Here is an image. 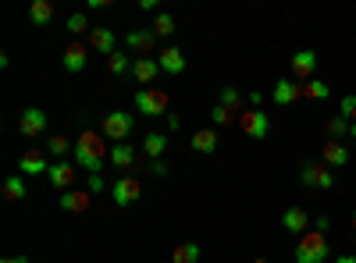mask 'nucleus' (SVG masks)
Instances as JSON below:
<instances>
[{
	"mask_svg": "<svg viewBox=\"0 0 356 263\" xmlns=\"http://www.w3.org/2000/svg\"><path fill=\"white\" fill-rule=\"evenodd\" d=\"M72 153H75V164H79L86 174H100L104 164L111 160L107 142H104V132H93V128H86V132L79 135V142H75Z\"/></svg>",
	"mask_w": 356,
	"mask_h": 263,
	"instance_id": "f257e3e1",
	"label": "nucleus"
},
{
	"mask_svg": "<svg viewBox=\"0 0 356 263\" xmlns=\"http://www.w3.org/2000/svg\"><path fill=\"white\" fill-rule=\"evenodd\" d=\"M332 256V246L324 239V231L310 228L307 235H300V246H296V263H324Z\"/></svg>",
	"mask_w": 356,
	"mask_h": 263,
	"instance_id": "f03ea898",
	"label": "nucleus"
},
{
	"mask_svg": "<svg viewBox=\"0 0 356 263\" xmlns=\"http://www.w3.org/2000/svg\"><path fill=\"white\" fill-rule=\"evenodd\" d=\"M100 132H104V139L129 142V139H132V132H136V118H132V114H125V110H111V114H104Z\"/></svg>",
	"mask_w": 356,
	"mask_h": 263,
	"instance_id": "7ed1b4c3",
	"label": "nucleus"
},
{
	"mask_svg": "<svg viewBox=\"0 0 356 263\" xmlns=\"http://www.w3.org/2000/svg\"><path fill=\"white\" fill-rule=\"evenodd\" d=\"M168 93L164 90H154V85H150V90H139L136 93V110L139 114H146V118H161V114L168 110Z\"/></svg>",
	"mask_w": 356,
	"mask_h": 263,
	"instance_id": "20e7f679",
	"label": "nucleus"
},
{
	"mask_svg": "<svg viewBox=\"0 0 356 263\" xmlns=\"http://www.w3.org/2000/svg\"><path fill=\"white\" fill-rule=\"evenodd\" d=\"M300 182L307 185V189H332L335 185V171L328 167V164H317V160H310V164H303V171H300Z\"/></svg>",
	"mask_w": 356,
	"mask_h": 263,
	"instance_id": "39448f33",
	"label": "nucleus"
},
{
	"mask_svg": "<svg viewBox=\"0 0 356 263\" xmlns=\"http://www.w3.org/2000/svg\"><path fill=\"white\" fill-rule=\"evenodd\" d=\"M18 132H22V139H43L47 135V110L25 107L18 118Z\"/></svg>",
	"mask_w": 356,
	"mask_h": 263,
	"instance_id": "423d86ee",
	"label": "nucleus"
},
{
	"mask_svg": "<svg viewBox=\"0 0 356 263\" xmlns=\"http://www.w3.org/2000/svg\"><path fill=\"white\" fill-rule=\"evenodd\" d=\"M239 128H243L250 139H264L267 132H271V118H267L264 110H257V107H246V110L239 114Z\"/></svg>",
	"mask_w": 356,
	"mask_h": 263,
	"instance_id": "0eeeda50",
	"label": "nucleus"
},
{
	"mask_svg": "<svg viewBox=\"0 0 356 263\" xmlns=\"http://www.w3.org/2000/svg\"><path fill=\"white\" fill-rule=\"evenodd\" d=\"M111 196H114V203H118V207H132V203L143 196V185H139V178H136V174H122V178L114 182Z\"/></svg>",
	"mask_w": 356,
	"mask_h": 263,
	"instance_id": "6e6552de",
	"label": "nucleus"
},
{
	"mask_svg": "<svg viewBox=\"0 0 356 263\" xmlns=\"http://www.w3.org/2000/svg\"><path fill=\"white\" fill-rule=\"evenodd\" d=\"M275 103H282V107H289V103H300V100H307V82H296V78H278V85H275Z\"/></svg>",
	"mask_w": 356,
	"mask_h": 263,
	"instance_id": "1a4fd4ad",
	"label": "nucleus"
},
{
	"mask_svg": "<svg viewBox=\"0 0 356 263\" xmlns=\"http://www.w3.org/2000/svg\"><path fill=\"white\" fill-rule=\"evenodd\" d=\"M157 75H161V65L154 61V57H136L132 61V78L143 85V90H150V85L157 82Z\"/></svg>",
	"mask_w": 356,
	"mask_h": 263,
	"instance_id": "9d476101",
	"label": "nucleus"
},
{
	"mask_svg": "<svg viewBox=\"0 0 356 263\" xmlns=\"http://www.w3.org/2000/svg\"><path fill=\"white\" fill-rule=\"evenodd\" d=\"M50 185H57V189H72L75 182H79V171H75V164H68V160H57V164H50Z\"/></svg>",
	"mask_w": 356,
	"mask_h": 263,
	"instance_id": "9b49d317",
	"label": "nucleus"
},
{
	"mask_svg": "<svg viewBox=\"0 0 356 263\" xmlns=\"http://www.w3.org/2000/svg\"><path fill=\"white\" fill-rule=\"evenodd\" d=\"M18 171H22V174H47V171H50V160H47L43 150H36V146H33V150H25V153L18 157Z\"/></svg>",
	"mask_w": 356,
	"mask_h": 263,
	"instance_id": "f8f14e48",
	"label": "nucleus"
},
{
	"mask_svg": "<svg viewBox=\"0 0 356 263\" xmlns=\"http://www.w3.org/2000/svg\"><path fill=\"white\" fill-rule=\"evenodd\" d=\"M57 203H61V210H65V214H86L89 207H93V192H82V189L75 192V189H68Z\"/></svg>",
	"mask_w": 356,
	"mask_h": 263,
	"instance_id": "ddd939ff",
	"label": "nucleus"
},
{
	"mask_svg": "<svg viewBox=\"0 0 356 263\" xmlns=\"http://www.w3.org/2000/svg\"><path fill=\"white\" fill-rule=\"evenodd\" d=\"M157 65H161V71H168V75H182V71H186V53L178 50V46H164L161 57H157Z\"/></svg>",
	"mask_w": 356,
	"mask_h": 263,
	"instance_id": "4468645a",
	"label": "nucleus"
},
{
	"mask_svg": "<svg viewBox=\"0 0 356 263\" xmlns=\"http://www.w3.org/2000/svg\"><path fill=\"white\" fill-rule=\"evenodd\" d=\"M314 68H317V53H314V50H300V53H292V75L300 78V82H310Z\"/></svg>",
	"mask_w": 356,
	"mask_h": 263,
	"instance_id": "2eb2a0df",
	"label": "nucleus"
},
{
	"mask_svg": "<svg viewBox=\"0 0 356 263\" xmlns=\"http://www.w3.org/2000/svg\"><path fill=\"white\" fill-rule=\"evenodd\" d=\"M86 61H89V50L82 46V43H68L65 46V57H61V65H65V71H82L86 68Z\"/></svg>",
	"mask_w": 356,
	"mask_h": 263,
	"instance_id": "dca6fc26",
	"label": "nucleus"
},
{
	"mask_svg": "<svg viewBox=\"0 0 356 263\" xmlns=\"http://www.w3.org/2000/svg\"><path fill=\"white\" fill-rule=\"evenodd\" d=\"M282 228H285V231H292V235H307V231H310V217H307V210L289 207V210H285V217H282Z\"/></svg>",
	"mask_w": 356,
	"mask_h": 263,
	"instance_id": "f3484780",
	"label": "nucleus"
},
{
	"mask_svg": "<svg viewBox=\"0 0 356 263\" xmlns=\"http://www.w3.org/2000/svg\"><path fill=\"white\" fill-rule=\"evenodd\" d=\"M125 43H129V50H136V53H150L154 43H157V36H154V28H132V33L125 36Z\"/></svg>",
	"mask_w": 356,
	"mask_h": 263,
	"instance_id": "a211bd4d",
	"label": "nucleus"
},
{
	"mask_svg": "<svg viewBox=\"0 0 356 263\" xmlns=\"http://www.w3.org/2000/svg\"><path fill=\"white\" fill-rule=\"evenodd\" d=\"M321 157H324V164H328L332 171H335V167H342V164H349V150H346L342 142H335V139H328V142H324Z\"/></svg>",
	"mask_w": 356,
	"mask_h": 263,
	"instance_id": "6ab92c4d",
	"label": "nucleus"
},
{
	"mask_svg": "<svg viewBox=\"0 0 356 263\" xmlns=\"http://www.w3.org/2000/svg\"><path fill=\"white\" fill-rule=\"evenodd\" d=\"M89 46H93L97 53H104V57H111L118 46H114V33L104 25V28H93V33H89Z\"/></svg>",
	"mask_w": 356,
	"mask_h": 263,
	"instance_id": "aec40b11",
	"label": "nucleus"
},
{
	"mask_svg": "<svg viewBox=\"0 0 356 263\" xmlns=\"http://www.w3.org/2000/svg\"><path fill=\"white\" fill-rule=\"evenodd\" d=\"M193 150H196V153H214V150H218V132H214V128L193 132Z\"/></svg>",
	"mask_w": 356,
	"mask_h": 263,
	"instance_id": "412c9836",
	"label": "nucleus"
},
{
	"mask_svg": "<svg viewBox=\"0 0 356 263\" xmlns=\"http://www.w3.org/2000/svg\"><path fill=\"white\" fill-rule=\"evenodd\" d=\"M132 160H136V150H132L129 142H118L114 150H111V167H118V171H129Z\"/></svg>",
	"mask_w": 356,
	"mask_h": 263,
	"instance_id": "4be33fe9",
	"label": "nucleus"
},
{
	"mask_svg": "<svg viewBox=\"0 0 356 263\" xmlns=\"http://www.w3.org/2000/svg\"><path fill=\"white\" fill-rule=\"evenodd\" d=\"M164 150H168V139H164L161 132H150V135L143 139V153L150 157V160H161V157H164Z\"/></svg>",
	"mask_w": 356,
	"mask_h": 263,
	"instance_id": "5701e85b",
	"label": "nucleus"
},
{
	"mask_svg": "<svg viewBox=\"0 0 356 263\" xmlns=\"http://www.w3.org/2000/svg\"><path fill=\"white\" fill-rule=\"evenodd\" d=\"M29 18H33V25H50L54 22V4H50V0H33Z\"/></svg>",
	"mask_w": 356,
	"mask_h": 263,
	"instance_id": "b1692460",
	"label": "nucleus"
},
{
	"mask_svg": "<svg viewBox=\"0 0 356 263\" xmlns=\"http://www.w3.org/2000/svg\"><path fill=\"white\" fill-rule=\"evenodd\" d=\"M107 71H111V75H132L129 53H125V50H114V53L107 57Z\"/></svg>",
	"mask_w": 356,
	"mask_h": 263,
	"instance_id": "393cba45",
	"label": "nucleus"
},
{
	"mask_svg": "<svg viewBox=\"0 0 356 263\" xmlns=\"http://www.w3.org/2000/svg\"><path fill=\"white\" fill-rule=\"evenodd\" d=\"M200 260V246L196 242H182L171 249V263H196Z\"/></svg>",
	"mask_w": 356,
	"mask_h": 263,
	"instance_id": "a878e982",
	"label": "nucleus"
},
{
	"mask_svg": "<svg viewBox=\"0 0 356 263\" xmlns=\"http://www.w3.org/2000/svg\"><path fill=\"white\" fill-rule=\"evenodd\" d=\"M218 103H221V107H228V110H235V114H243V110H246V107H243V93L235 90V85H225Z\"/></svg>",
	"mask_w": 356,
	"mask_h": 263,
	"instance_id": "bb28decb",
	"label": "nucleus"
},
{
	"mask_svg": "<svg viewBox=\"0 0 356 263\" xmlns=\"http://www.w3.org/2000/svg\"><path fill=\"white\" fill-rule=\"evenodd\" d=\"M4 199H8V203L25 199V182H22V174H11V178L4 182Z\"/></svg>",
	"mask_w": 356,
	"mask_h": 263,
	"instance_id": "cd10ccee",
	"label": "nucleus"
},
{
	"mask_svg": "<svg viewBox=\"0 0 356 263\" xmlns=\"http://www.w3.org/2000/svg\"><path fill=\"white\" fill-rule=\"evenodd\" d=\"M211 121H214V125H221V128H225V125H239V114H235V110H228V107H221V103H218V107L211 110Z\"/></svg>",
	"mask_w": 356,
	"mask_h": 263,
	"instance_id": "c85d7f7f",
	"label": "nucleus"
},
{
	"mask_svg": "<svg viewBox=\"0 0 356 263\" xmlns=\"http://www.w3.org/2000/svg\"><path fill=\"white\" fill-rule=\"evenodd\" d=\"M68 33H75V36H82V33H93V28H89V18H86V11H75V15H68Z\"/></svg>",
	"mask_w": 356,
	"mask_h": 263,
	"instance_id": "c756f323",
	"label": "nucleus"
},
{
	"mask_svg": "<svg viewBox=\"0 0 356 263\" xmlns=\"http://www.w3.org/2000/svg\"><path fill=\"white\" fill-rule=\"evenodd\" d=\"M328 82H321V78H310L307 82V100H328Z\"/></svg>",
	"mask_w": 356,
	"mask_h": 263,
	"instance_id": "7c9ffc66",
	"label": "nucleus"
},
{
	"mask_svg": "<svg viewBox=\"0 0 356 263\" xmlns=\"http://www.w3.org/2000/svg\"><path fill=\"white\" fill-rule=\"evenodd\" d=\"M175 33V18L168 15V11H161L157 18H154V36H171Z\"/></svg>",
	"mask_w": 356,
	"mask_h": 263,
	"instance_id": "2f4dec72",
	"label": "nucleus"
},
{
	"mask_svg": "<svg viewBox=\"0 0 356 263\" xmlns=\"http://www.w3.org/2000/svg\"><path fill=\"white\" fill-rule=\"evenodd\" d=\"M324 128H328V135H332V139L339 142L342 135H349V128H353V125H349V121L342 118V114H339V118H332V121H328V125H324Z\"/></svg>",
	"mask_w": 356,
	"mask_h": 263,
	"instance_id": "473e14b6",
	"label": "nucleus"
},
{
	"mask_svg": "<svg viewBox=\"0 0 356 263\" xmlns=\"http://www.w3.org/2000/svg\"><path fill=\"white\" fill-rule=\"evenodd\" d=\"M68 150H75L68 135H50V153H54V157H65Z\"/></svg>",
	"mask_w": 356,
	"mask_h": 263,
	"instance_id": "72a5a7b5",
	"label": "nucleus"
},
{
	"mask_svg": "<svg viewBox=\"0 0 356 263\" xmlns=\"http://www.w3.org/2000/svg\"><path fill=\"white\" fill-rule=\"evenodd\" d=\"M339 114H342L346 121H353V125H356V96H353V93H349V96H342V103H339Z\"/></svg>",
	"mask_w": 356,
	"mask_h": 263,
	"instance_id": "f704fd0d",
	"label": "nucleus"
},
{
	"mask_svg": "<svg viewBox=\"0 0 356 263\" xmlns=\"http://www.w3.org/2000/svg\"><path fill=\"white\" fill-rule=\"evenodd\" d=\"M104 189V178L100 174H89V192H100Z\"/></svg>",
	"mask_w": 356,
	"mask_h": 263,
	"instance_id": "c9c22d12",
	"label": "nucleus"
},
{
	"mask_svg": "<svg viewBox=\"0 0 356 263\" xmlns=\"http://www.w3.org/2000/svg\"><path fill=\"white\" fill-rule=\"evenodd\" d=\"M150 171L157 174V178H164V174H168V164H164V160H154V164H150Z\"/></svg>",
	"mask_w": 356,
	"mask_h": 263,
	"instance_id": "e433bc0d",
	"label": "nucleus"
},
{
	"mask_svg": "<svg viewBox=\"0 0 356 263\" xmlns=\"http://www.w3.org/2000/svg\"><path fill=\"white\" fill-rule=\"evenodd\" d=\"M0 263H29V256H8V260H0Z\"/></svg>",
	"mask_w": 356,
	"mask_h": 263,
	"instance_id": "4c0bfd02",
	"label": "nucleus"
},
{
	"mask_svg": "<svg viewBox=\"0 0 356 263\" xmlns=\"http://www.w3.org/2000/svg\"><path fill=\"white\" fill-rule=\"evenodd\" d=\"M335 263H356V256H335Z\"/></svg>",
	"mask_w": 356,
	"mask_h": 263,
	"instance_id": "58836bf2",
	"label": "nucleus"
},
{
	"mask_svg": "<svg viewBox=\"0 0 356 263\" xmlns=\"http://www.w3.org/2000/svg\"><path fill=\"white\" fill-rule=\"evenodd\" d=\"M349 135H353V142H356V125H353V128H349Z\"/></svg>",
	"mask_w": 356,
	"mask_h": 263,
	"instance_id": "ea45409f",
	"label": "nucleus"
},
{
	"mask_svg": "<svg viewBox=\"0 0 356 263\" xmlns=\"http://www.w3.org/2000/svg\"><path fill=\"white\" fill-rule=\"evenodd\" d=\"M353 228H356V210H353Z\"/></svg>",
	"mask_w": 356,
	"mask_h": 263,
	"instance_id": "a19ab883",
	"label": "nucleus"
},
{
	"mask_svg": "<svg viewBox=\"0 0 356 263\" xmlns=\"http://www.w3.org/2000/svg\"><path fill=\"white\" fill-rule=\"evenodd\" d=\"M257 263H267V260H257Z\"/></svg>",
	"mask_w": 356,
	"mask_h": 263,
	"instance_id": "79ce46f5",
	"label": "nucleus"
},
{
	"mask_svg": "<svg viewBox=\"0 0 356 263\" xmlns=\"http://www.w3.org/2000/svg\"><path fill=\"white\" fill-rule=\"evenodd\" d=\"M168 263H171V260H168Z\"/></svg>",
	"mask_w": 356,
	"mask_h": 263,
	"instance_id": "37998d69",
	"label": "nucleus"
}]
</instances>
